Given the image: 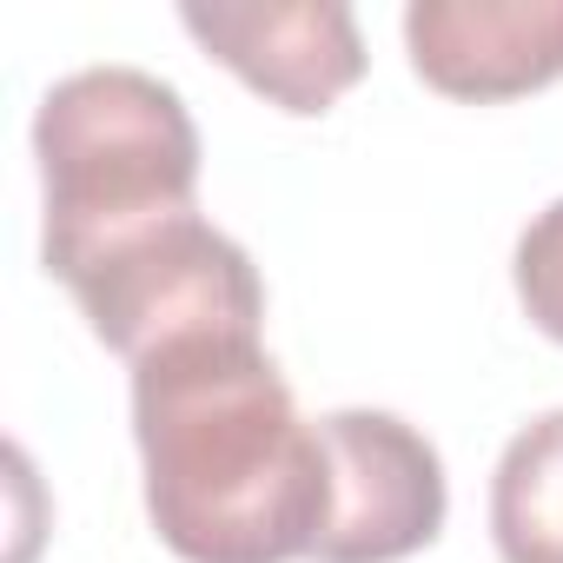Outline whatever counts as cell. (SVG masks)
I'll return each mask as SVG.
<instances>
[{"mask_svg": "<svg viewBox=\"0 0 563 563\" xmlns=\"http://www.w3.org/2000/svg\"><path fill=\"white\" fill-rule=\"evenodd\" d=\"M179 27L258 100L299 120L332 113L365 80L358 14L339 0H299V8H232V0L199 8L192 0V8H179Z\"/></svg>", "mask_w": 563, "mask_h": 563, "instance_id": "5b68a950", "label": "cell"}, {"mask_svg": "<svg viewBox=\"0 0 563 563\" xmlns=\"http://www.w3.org/2000/svg\"><path fill=\"white\" fill-rule=\"evenodd\" d=\"M332 457V517L312 543V563H405L438 543L451 490L438 444L391 411H332L319 418Z\"/></svg>", "mask_w": 563, "mask_h": 563, "instance_id": "277c9868", "label": "cell"}, {"mask_svg": "<svg viewBox=\"0 0 563 563\" xmlns=\"http://www.w3.org/2000/svg\"><path fill=\"white\" fill-rule=\"evenodd\" d=\"M41 159V265L74 278L113 245L186 219L199 192V126L159 74L140 67H80L47 87L34 113Z\"/></svg>", "mask_w": 563, "mask_h": 563, "instance_id": "7a4b0ae2", "label": "cell"}, {"mask_svg": "<svg viewBox=\"0 0 563 563\" xmlns=\"http://www.w3.org/2000/svg\"><path fill=\"white\" fill-rule=\"evenodd\" d=\"M146 517L179 563H299L332 517V457L258 339H186L133 365Z\"/></svg>", "mask_w": 563, "mask_h": 563, "instance_id": "6da1fadb", "label": "cell"}, {"mask_svg": "<svg viewBox=\"0 0 563 563\" xmlns=\"http://www.w3.org/2000/svg\"><path fill=\"white\" fill-rule=\"evenodd\" d=\"M67 292L80 299L93 339L126 365L186 339H258L265 325V286L245 245L199 212L113 245Z\"/></svg>", "mask_w": 563, "mask_h": 563, "instance_id": "3957f363", "label": "cell"}, {"mask_svg": "<svg viewBox=\"0 0 563 563\" xmlns=\"http://www.w3.org/2000/svg\"><path fill=\"white\" fill-rule=\"evenodd\" d=\"M510 278H517V299L530 312V325L563 345V199H550L523 239H517V258H510Z\"/></svg>", "mask_w": 563, "mask_h": 563, "instance_id": "ba28073f", "label": "cell"}, {"mask_svg": "<svg viewBox=\"0 0 563 563\" xmlns=\"http://www.w3.org/2000/svg\"><path fill=\"white\" fill-rule=\"evenodd\" d=\"M490 537L504 563H563V411L530 418L490 477Z\"/></svg>", "mask_w": 563, "mask_h": 563, "instance_id": "52a82bcc", "label": "cell"}, {"mask_svg": "<svg viewBox=\"0 0 563 563\" xmlns=\"http://www.w3.org/2000/svg\"><path fill=\"white\" fill-rule=\"evenodd\" d=\"M405 54L444 100H523L563 80V0H411Z\"/></svg>", "mask_w": 563, "mask_h": 563, "instance_id": "8992f818", "label": "cell"}]
</instances>
